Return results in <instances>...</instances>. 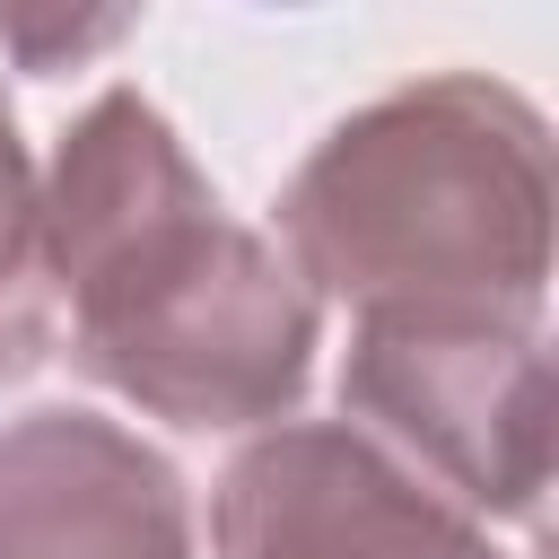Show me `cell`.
<instances>
[{
    "mask_svg": "<svg viewBox=\"0 0 559 559\" xmlns=\"http://www.w3.org/2000/svg\"><path fill=\"white\" fill-rule=\"evenodd\" d=\"M44 271L87 384L183 437L297 419L323 306L288 253L227 218L175 122L140 87H96L44 166Z\"/></svg>",
    "mask_w": 559,
    "mask_h": 559,
    "instance_id": "cell-1",
    "label": "cell"
},
{
    "mask_svg": "<svg viewBox=\"0 0 559 559\" xmlns=\"http://www.w3.org/2000/svg\"><path fill=\"white\" fill-rule=\"evenodd\" d=\"M288 271L314 306L542 323L550 306V122L489 70H428L341 114L280 183Z\"/></svg>",
    "mask_w": 559,
    "mask_h": 559,
    "instance_id": "cell-2",
    "label": "cell"
},
{
    "mask_svg": "<svg viewBox=\"0 0 559 559\" xmlns=\"http://www.w3.org/2000/svg\"><path fill=\"white\" fill-rule=\"evenodd\" d=\"M341 428L393 472L542 542L550 507V332L463 314H367L341 349Z\"/></svg>",
    "mask_w": 559,
    "mask_h": 559,
    "instance_id": "cell-3",
    "label": "cell"
},
{
    "mask_svg": "<svg viewBox=\"0 0 559 559\" xmlns=\"http://www.w3.org/2000/svg\"><path fill=\"white\" fill-rule=\"evenodd\" d=\"M210 559H515L341 419H280L210 480Z\"/></svg>",
    "mask_w": 559,
    "mask_h": 559,
    "instance_id": "cell-4",
    "label": "cell"
},
{
    "mask_svg": "<svg viewBox=\"0 0 559 559\" xmlns=\"http://www.w3.org/2000/svg\"><path fill=\"white\" fill-rule=\"evenodd\" d=\"M0 559H201L192 480L105 411H26L0 428Z\"/></svg>",
    "mask_w": 559,
    "mask_h": 559,
    "instance_id": "cell-5",
    "label": "cell"
},
{
    "mask_svg": "<svg viewBox=\"0 0 559 559\" xmlns=\"http://www.w3.org/2000/svg\"><path fill=\"white\" fill-rule=\"evenodd\" d=\"M52 349H61V314H52V271H44V166L0 87V384L35 376Z\"/></svg>",
    "mask_w": 559,
    "mask_h": 559,
    "instance_id": "cell-6",
    "label": "cell"
},
{
    "mask_svg": "<svg viewBox=\"0 0 559 559\" xmlns=\"http://www.w3.org/2000/svg\"><path fill=\"white\" fill-rule=\"evenodd\" d=\"M122 35H131V17H26V9L0 17V52H17V70H35V79H52L61 61L105 52Z\"/></svg>",
    "mask_w": 559,
    "mask_h": 559,
    "instance_id": "cell-7",
    "label": "cell"
}]
</instances>
